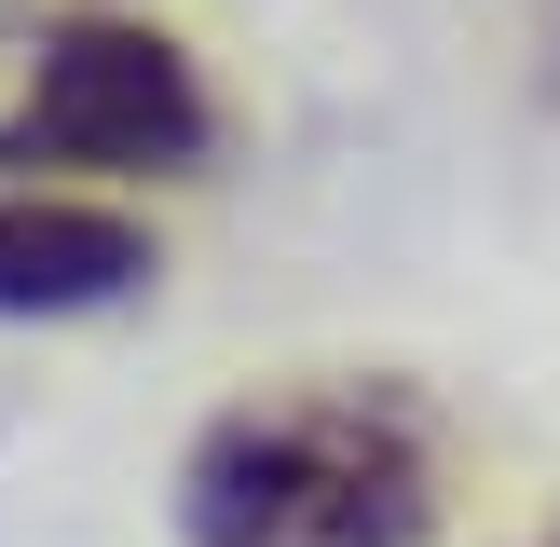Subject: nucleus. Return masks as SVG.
Returning a JSON list of instances; mask_svg holds the SVG:
<instances>
[{"instance_id": "nucleus-4", "label": "nucleus", "mask_w": 560, "mask_h": 547, "mask_svg": "<svg viewBox=\"0 0 560 547\" xmlns=\"http://www.w3.org/2000/svg\"><path fill=\"white\" fill-rule=\"evenodd\" d=\"M547 547H560V534H547Z\"/></svg>"}, {"instance_id": "nucleus-1", "label": "nucleus", "mask_w": 560, "mask_h": 547, "mask_svg": "<svg viewBox=\"0 0 560 547\" xmlns=\"http://www.w3.org/2000/svg\"><path fill=\"white\" fill-rule=\"evenodd\" d=\"M191 547H424L438 438L397 383H288L191 438L178 465Z\"/></svg>"}, {"instance_id": "nucleus-2", "label": "nucleus", "mask_w": 560, "mask_h": 547, "mask_svg": "<svg viewBox=\"0 0 560 547\" xmlns=\"http://www.w3.org/2000/svg\"><path fill=\"white\" fill-rule=\"evenodd\" d=\"M219 151L206 69L137 14H69L27 55V96L0 109V164L27 178H191Z\"/></svg>"}, {"instance_id": "nucleus-3", "label": "nucleus", "mask_w": 560, "mask_h": 547, "mask_svg": "<svg viewBox=\"0 0 560 547\" xmlns=\"http://www.w3.org/2000/svg\"><path fill=\"white\" fill-rule=\"evenodd\" d=\"M151 288V233L82 191H0V315H109Z\"/></svg>"}]
</instances>
